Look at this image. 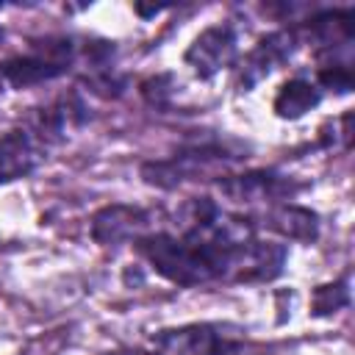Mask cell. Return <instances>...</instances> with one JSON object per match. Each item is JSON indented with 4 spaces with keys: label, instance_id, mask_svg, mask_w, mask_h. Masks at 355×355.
Instances as JSON below:
<instances>
[{
    "label": "cell",
    "instance_id": "3",
    "mask_svg": "<svg viewBox=\"0 0 355 355\" xmlns=\"http://www.w3.org/2000/svg\"><path fill=\"white\" fill-rule=\"evenodd\" d=\"M78 58V44L72 36H44L31 42L22 53H14L0 61V86L31 89L50 83L69 72Z\"/></svg>",
    "mask_w": 355,
    "mask_h": 355
},
{
    "label": "cell",
    "instance_id": "5",
    "mask_svg": "<svg viewBox=\"0 0 355 355\" xmlns=\"http://www.w3.org/2000/svg\"><path fill=\"white\" fill-rule=\"evenodd\" d=\"M222 197L236 205H277L291 202V197L302 189L291 175H280L275 169H250L239 175H222L216 180Z\"/></svg>",
    "mask_w": 355,
    "mask_h": 355
},
{
    "label": "cell",
    "instance_id": "16",
    "mask_svg": "<svg viewBox=\"0 0 355 355\" xmlns=\"http://www.w3.org/2000/svg\"><path fill=\"white\" fill-rule=\"evenodd\" d=\"M3 39H6V31H3V25H0V42H3Z\"/></svg>",
    "mask_w": 355,
    "mask_h": 355
},
{
    "label": "cell",
    "instance_id": "10",
    "mask_svg": "<svg viewBox=\"0 0 355 355\" xmlns=\"http://www.w3.org/2000/svg\"><path fill=\"white\" fill-rule=\"evenodd\" d=\"M255 227L272 230L288 241L311 244L319 239V214L305 205H297V202H277V205H269L255 219Z\"/></svg>",
    "mask_w": 355,
    "mask_h": 355
},
{
    "label": "cell",
    "instance_id": "11",
    "mask_svg": "<svg viewBox=\"0 0 355 355\" xmlns=\"http://www.w3.org/2000/svg\"><path fill=\"white\" fill-rule=\"evenodd\" d=\"M319 103H322V92L316 89L313 80L291 78V80L280 83V89H277V94L272 100V111L280 119H300L311 108H316Z\"/></svg>",
    "mask_w": 355,
    "mask_h": 355
},
{
    "label": "cell",
    "instance_id": "1",
    "mask_svg": "<svg viewBox=\"0 0 355 355\" xmlns=\"http://www.w3.org/2000/svg\"><path fill=\"white\" fill-rule=\"evenodd\" d=\"M239 244L241 241H200L169 230H150L133 241L136 252L164 280L180 288H197L211 283L230 286V266Z\"/></svg>",
    "mask_w": 355,
    "mask_h": 355
},
{
    "label": "cell",
    "instance_id": "6",
    "mask_svg": "<svg viewBox=\"0 0 355 355\" xmlns=\"http://www.w3.org/2000/svg\"><path fill=\"white\" fill-rule=\"evenodd\" d=\"M236 58H239V36H236V28L227 22H216L205 28L202 33H197L194 42L183 53L186 67L200 80L216 78L222 69L233 67Z\"/></svg>",
    "mask_w": 355,
    "mask_h": 355
},
{
    "label": "cell",
    "instance_id": "9",
    "mask_svg": "<svg viewBox=\"0 0 355 355\" xmlns=\"http://www.w3.org/2000/svg\"><path fill=\"white\" fill-rule=\"evenodd\" d=\"M44 147L22 128H8L0 133V186L14 183L36 172V166L44 161Z\"/></svg>",
    "mask_w": 355,
    "mask_h": 355
},
{
    "label": "cell",
    "instance_id": "15",
    "mask_svg": "<svg viewBox=\"0 0 355 355\" xmlns=\"http://www.w3.org/2000/svg\"><path fill=\"white\" fill-rule=\"evenodd\" d=\"M103 355H130V352H122V349H116V352H103Z\"/></svg>",
    "mask_w": 355,
    "mask_h": 355
},
{
    "label": "cell",
    "instance_id": "8",
    "mask_svg": "<svg viewBox=\"0 0 355 355\" xmlns=\"http://www.w3.org/2000/svg\"><path fill=\"white\" fill-rule=\"evenodd\" d=\"M153 214L139 205H125V202H111L94 211L89 222V233L100 247H119V244H133L144 233H150Z\"/></svg>",
    "mask_w": 355,
    "mask_h": 355
},
{
    "label": "cell",
    "instance_id": "7",
    "mask_svg": "<svg viewBox=\"0 0 355 355\" xmlns=\"http://www.w3.org/2000/svg\"><path fill=\"white\" fill-rule=\"evenodd\" d=\"M297 31H272L266 36H261L255 42V47L239 61L236 69V89L239 92H250L255 83H261L266 75H272L283 61L291 58V53L297 50Z\"/></svg>",
    "mask_w": 355,
    "mask_h": 355
},
{
    "label": "cell",
    "instance_id": "12",
    "mask_svg": "<svg viewBox=\"0 0 355 355\" xmlns=\"http://www.w3.org/2000/svg\"><path fill=\"white\" fill-rule=\"evenodd\" d=\"M349 305V277L316 286L311 294V316H333L336 311Z\"/></svg>",
    "mask_w": 355,
    "mask_h": 355
},
{
    "label": "cell",
    "instance_id": "13",
    "mask_svg": "<svg viewBox=\"0 0 355 355\" xmlns=\"http://www.w3.org/2000/svg\"><path fill=\"white\" fill-rule=\"evenodd\" d=\"M316 89H327L333 94L352 92V67L349 64H324L316 72Z\"/></svg>",
    "mask_w": 355,
    "mask_h": 355
},
{
    "label": "cell",
    "instance_id": "2",
    "mask_svg": "<svg viewBox=\"0 0 355 355\" xmlns=\"http://www.w3.org/2000/svg\"><path fill=\"white\" fill-rule=\"evenodd\" d=\"M241 158H247V147L236 144L233 139H197L183 144L178 153H172L169 158H158V161H144L141 164V178L150 186L158 189H175L186 180H197L200 175H211L216 166H230L239 164Z\"/></svg>",
    "mask_w": 355,
    "mask_h": 355
},
{
    "label": "cell",
    "instance_id": "14",
    "mask_svg": "<svg viewBox=\"0 0 355 355\" xmlns=\"http://www.w3.org/2000/svg\"><path fill=\"white\" fill-rule=\"evenodd\" d=\"M139 92L153 108H166L169 97H172V75H153V78L141 80Z\"/></svg>",
    "mask_w": 355,
    "mask_h": 355
},
{
    "label": "cell",
    "instance_id": "4",
    "mask_svg": "<svg viewBox=\"0 0 355 355\" xmlns=\"http://www.w3.org/2000/svg\"><path fill=\"white\" fill-rule=\"evenodd\" d=\"M241 347L244 327L230 322H191L153 333L141 355H239Z\"/></svg>",
    "mask_w": 355,
    "mask_h": 355
}]
</instances>
